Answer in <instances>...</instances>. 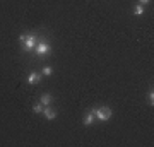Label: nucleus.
Returning <instances> with one entry per match:
<instances>
[{
  "instance_id": "2",
  "label": "nucleus",
  "mask_w": 154,
  "mask_h": 147,
  "mask_svg": "<svg viewBox=\"0 0 154 147\" xmlns=\"http://www.w3.org/2000/svg\"><path fill=\"white\" fill-rule=\"evenodd\" d=\"M94 115H96V120L108 121L113 116V109L110 106H99V108H94Z\"/></svg>"
},
{
  "instance_id": "12",
  "label": "nucleus",
  "mask_w": 154,
  "mask_h": 147,
  "mask_svg": "<svg viewBox=\"0 0 154 147\" xmlns=\"http://www.w3.org/2000/svg\"><path fill=\"white\" fill-rule=\"evenodd\" d=\"M149 2H151V0H139V4H140V5H146V4H149Z\"/></svg>"
},
{
  "instance_id": "4",
  "label": "nucleus",
  "mask_w": 154,
  "mask_h": 147,
  "mask_svg": "<svg viewBox=\"0 0 154 147\" xmlns=\"http://www.w3.org/2000/svg\"><path fill=\"white\" fill-rule=\"evenodd\" d=\"M96 121V115H94V108L89 109L88 113H86V116H84V125L86 127H91Z\"/></svg>"
},
{
  "instance_id": "7",
  "label": "nucleus",
  "mask_w": 154,
  "mask_h": 147,
  "mask_svg": "<svg viewBox=\"0 0 154 147\" xmlns=\"http://www.w3.org/2000/svg\"><path fill=\"white\" fill-rule=\"evenodd\" d=\"M39 81H41V74L38 72H31L28 75V84H38Z\"/></svg>"
},
{
  "instance_id": "1",
  "label": "nucleus",
  "mask_w": 154,
  "mask_h": 147,
  "mask_svg": "<svg viewBox=\"0 0 154 147\" xmlns=\"http://www.w3.org/2000/svg\"><path fill=\"white\" fill-rule=\"evenodd\" d=\"M19 41L22 43V48L26 50V51H29V50H33L36 44H38V36L36 34H21L19 36Z\"/></svg>"
},
{
  "instance_id": "8",
  "label": "nucleus",
  "mask_w": 154,
  "mask_h": 147,
  "mask_svg": "<svg viewBox=\"0 0 154 147\" xmlns=\"http://www.w3.org/2000/svg\"><path fill=\"white\" fill-rule=\"evenodd\" d=\"M134 14H135V16H142V14H144V5L137 4V5L134 7Z\"/></svg>"
},
{
  "instance_id": "3",
  "label": "nucleus",
  "mask_w": 154,
  "mask_h": 147,
  "mask_svg": "<svg viewBox=\"0 0 154 147\" xmlns=\"http://www.w3.org/2000/svg\"><path fill=\"white\" fill-rule=\"evenodd\" d=\"M34 48H36V55H38V57H41V58H45V57L50 53V44L46 43L45 39L38 41V44H36Z\"/></svg>"
},
{
  "instance_id": "6",
  "label": "nucleus",
  "mask_w": 154,
  "mask_h": 147,
  "mask_svg": "<svg viewBox=\"0 0 154 147\" xmlns=\"http://www.w3.org/2000/svg\"><path fill=\"white\" fill-rule=\"evenodd\" d=\"M51 101H53V98H51V94H48V93L41 94V98H39V103L43 104V108H45V106H50Z\"/></svg>"
},
{
  "instance_id": "5",
  "label": "nucleus",
  "mask_w": 154,
  "mask_h": 147,
  "mask_svg": "<svg viewBox=\"0 0 154 147\" xmlns=\"http://www.w3.org/2000/svg\"><path fill=\"white\" fill-rule=\"evenodd\" d=\"M41 113H43V115H45V118H48V120H55L57 115H58V113H57V109L50 108V106H45Z\"/></svg>"
},
{
  "instance_id": "9",
  "label": "nucleus",
  "mask_w": 154,
  "mask_h": 147,
  "mask_svg": "<svg viewBox=\"0 0 154 147\" xmlns=\"http://www.w3.org/2000/svg\"><path fill=\"white\" fill-rule=\"evenodd\" d=\"M41 111H43V104H41V103H36V104H34V106H33V113L39 115V113H41Z\"/></svg>"
},
{
  "instance_id": "11",
  "label": "nucleus",
  "mask_w": 154,
  "mask_h": 147,
  "mask_svg": "<svg viewBox=\"0 0 154 147\" xmlns=\"http://www.w3.org/2000/svg\"><path fill=\"white\" fill-rule=\"evenodd\" d=\"M147 104H151V106L154 104V93L152 91H149L147 93Z\"/></svg>"
},
{
  "instance_id": "10",
  "label": "nucleus",
  "mask_w": 154,
  "mask_h": 147,
  "mask_svg": "<svg viewBox=\"0 0 154 147\" xmlns=\"http://www.w3.org/2000/svg\"><path fill=\"white\" fill-rule=\"evenodd\" d=\"M51 72H53V70H51V67H50V65H45L43 70H41V74H43V75H51Z\"/></svg>"
}]
</instances>
